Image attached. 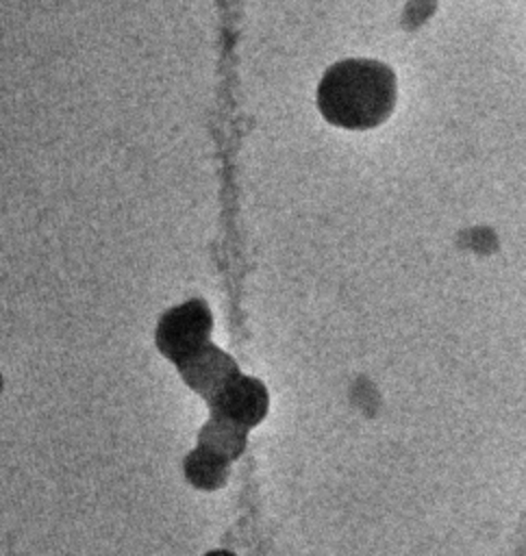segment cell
<instances>
[{"label": "cell", "mask_w": 526, "mask_h": 556, "mask_svg": "<svg viewBox=\"0 0 526 556\" xmlns=\"http://www.w3.org/2000/svg\"><path fill=\"white\" fill-rule=\"evenodd\" d=\"M396 93V76L385 63L346 59L335 63L320 80L317 106L330 124L365 130L391 115Z\"/></svg>", "instance_id": "obj_1"}, {"label": "cell", "mask_w": 526, "mask_h": 556, "mask_svg": "<svg viewBox=\"0 0 526 556\" xmlns=\"http://www.w3.org/2000/svg\"><path fill=\"white\" fill-rule=\"evenodd\" d=\"M209 334L211 313L202 302L191 300L180 306H174L161 317L156 343L170 361L183 365L209 343Z\"/></svg>", "instance_id": "obj_2"}, {"label": "cell", "mask_w": 526, "mask_h": 556, "mask_svg": "<svg viewBox=\"0 0 526 556\" xmlns=\"http://www.w3.org/2000/svg\"><path fill=\"white\" fill-rule=\"evenodd\" d=\"M178 367L187 384L209 402H213L239 376L235 361L211 343Z\"/></svg>", "instance_id": "obj_3"}, {"label": "cell", "mask_w": 526, "mask_h": 556, "mask_svg": "<svg viewBox=\"0 0 526 556\" xmlns=\"http://www.w3.org/2000/svg\"><path fill=\"white\" fill-rule=\"evenodd\" d=\"M211 404L217 415H224L243 428H252L267 410V391L259 380L239 374Z\"/></svg>", "instance_id": "obj_4"}, {"label": "cell", "mask_w": 526, "mask_h": 556, "mask_svg": "<svg viewBox=\"0 0 526 556\" xmlns=\"http://www.w3.org/2000/svg\"><path fill=\"white\" fill-rule=\"evenodd\" d=\"M246 430L248 428L239 426L237 421L215 413V417L200 432V445L233 460L246 445Z\"/></svg>", "instance_id": "obj_5"}, {"label": "cell", "mask_w": 526, "mask_h": 556, "mask_svg": "<svg viewBox=\"0 0 526 556\" xmlns=\"http://www.w3.org/2000/svg\"><path fill=\"white\" fill-rule=\"evenodd\" d=\"M185 473L191 484L200 489H215L228 476V458L215 454L209 447H198L187 456Z\"/></svg>", "instance_id": "obj_6"}, {"label": "cell", "mask_w": 526, "mask_h": 556, "mask_svg": "<svg viewBox=\"0 0 526 556\" xmlns=\"http://www.w3.org/2000/svg\"><path fill=\"white\" fill-rule=\"evenodd\" d=\"M206 556H233L230 552H211V554H206Z\"/></svg>", "instance_id": "obj_7"}]
</instances>
